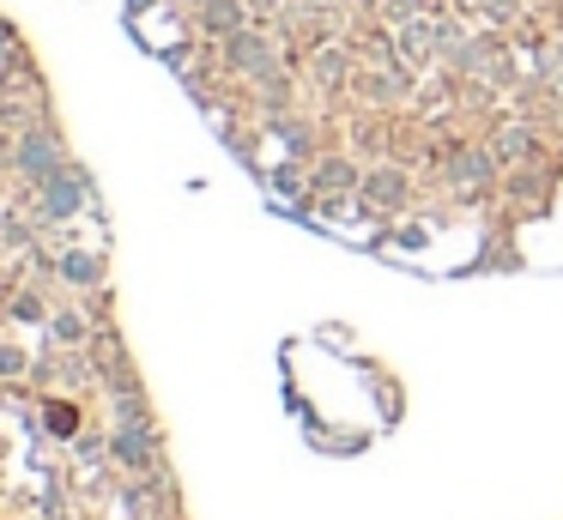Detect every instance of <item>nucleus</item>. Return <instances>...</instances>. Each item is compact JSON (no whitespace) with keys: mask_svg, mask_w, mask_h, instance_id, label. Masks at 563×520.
Instances as JSON below:
<instances>
[{"mask_svg":"<svg viewBox=\"0 0 563 520\" xmlns=\"http://www.w3.org/2000/svg\"><path fill=\"white\" fill-rule=\"evenodd\" d=\"M86 188H91V181H86V169L62 164V169H55V176L37 188V206H43V218H74L79 206H86Z\"/></svg>","mask_w":563,"mask_h":520,"instance_id":"nucleus-1","label":"nucleus"},{"mask_svg":"<svg viewBox=\"0 0 563 520\" xmlns=\"http://www.w3.org/2000/svg\"><path fill=\"white\" fill-rule=\"evenodd\" d=\"M62 164H67V157H62V140H55L49 128H31L25 140H19V176H31L37 188H43V181H49Z\"/></svg>","mask_w":563,"mask_h":520,"instance_id":"nucleus-2","label":"nucleus"},{"mask_svg":"<svg viewBox=\"0 0 563 520\" xmlns=\"http://www.w3.org/2000/svg\"><path fill=\"white\" fill-rule=\"evenodd\" d=\"M224 60H231L236 73H255V79H267L273 73V36L267 31H236V36H224Z\"/></svg>","mask_w":563,"mask_h":520,"instance_id":"nucleus-3","label":"nucleus"},{"mask_svg":"<svg viewBox=\"0 0 563 520\" xmlns=\"http://www.w3.org/2000/svg\"><path fill=\"white\" fill-rule=\"evenodd\" d=\"M110 447H115V460H122V466H134V472H146L152 460H158V435H152V423H122Z\"/></svg>","mask_w":563,"mask_h":520,"instance_id":"nucleus-4","label":"nucleus"},{"mask_svg":"<svg viewBox=\"0 0 563 520\" xmlns=\"http://www.w3.org/2000/svg\"><path fill=\"white\" fill-rule=\"evenodd\" d=\"M200 31L207 36H236L243 31V12H249V0H200Z\"/></svg>","mask_w":563,"mask_h":520,"instance_id":"nucleus-5","label":"nucleus"},{"mask_svg":"<svg viewBox=\"0 0 563 520\" xmlns=\"http://www.w3.org/2000/svg\"><path fill=\"white\" fill-rule=\"evenodd\" d=\"M364 193H369L376 206H400V200H406V181H400V169H376V176L364 181Z\"/></svg>","mask_w":563,"mask_h":520,"instance_id":"nucleus-6","label":"nucleus"},{"mask_svg":"<svg viewBox=\"0 0 563 520\" xmlns=\"http://www.w3.org/2000/svg\"><path fill=\"white\" fill-rule=\"evenodd\" d=\"M62 273L74 278V285H98V278H103V261H98V254H67Z\"/></svg>","mask_w":563,"mask_h":520,"instance_id":"nucleus-7","label":"nucleus"},{"mask_svg":"<svg viewBox=\"0 0 563 520\" xmlns=\"http://www.w3.org/2000/svg\"><path fill=\"white\" fill-rule=\"evenodd\" d=\"M497 152L503 157H527V152H533V133H527L521 121H509V128L497 133Z\"/></svg>","mask_w":563,"mask_h":520,"instance_id":"nucleus-8","label":"nucleus"},{"mask_svg":"<svg viewBox=\"0 0 563 520\" xmlns=\"http://www.w3.org/2000/svg\"><path fill=\"white\" fill-rule=\"evenodd\" d=\"M321 188H352V181H357V169L352 164H340V157H333V164H321Z\"/></svg>","mask_w":563,"mask_h":520,"instance_id":"nucleus-9","label":"nucleus"},{"mask_svg":"<svg viewBox=\"0 0 563 520\" xmlns=\"http://www.w3.org/2000/svg\"><path fill=\"white\" fill-rule=\"evenodd\" d=\"M49 430L67 435V430H74V411H67V406H49Z\"/></svg>","mask_w":563,"mask_h":520,"instance_id":"nucleus-10","label":"nucleus"},{"mask_svg":"<svg viewBox=\"0 0 563 520\" xmlns=\"http://www.w3.org/2000/svg\"><path fill=\"white\" fill-rule=\"evenodd\" d=\"M55 333H62V339H79L86 327H79V314H55Z\"/></svg>","mask_w":563,"mask_h":520,"instance_id":"nucleus-11","label":"nucleus"},{"mask_svg":"<svg viewBox=\"0 0 563 520\" xmlns=\"http://www.w3.org/2000/svg\"><path fill=\"white\" fill-rule=\"evenodd\" d=\"M7 48H13V36H7V24H0V60H7Z\"/></svg>","mask_w":563,"mask_h":520,"instance_id":"nucleus-12","label":"nucleus"},{"mask_svg":"<svg viewBox=\"0 0 563 520\" xmlns=\"http://www.w3.org/2000/svg\"><path fill=\"white\" fill-rule=\"evenodd\" d=\"M249 7H279V0H249Z\"/></svg>","mask_w":563,"mask_h":520,"instance_id":"nucleus-13","label":"nucleus"},{"mask_svg":"<svg viewBox=\"0 0 563 520\" xmlns=\"http://www.w3.org/2000/svg\"><path fill=\"white\" fill-rule=\"evenodd\" d=\"M195 7H200V0H195Z\"/></svg>","mask_w":563,"mask_h":520,"instance_id":"nucleus-14","label":"nucleus"}]
</instances>
